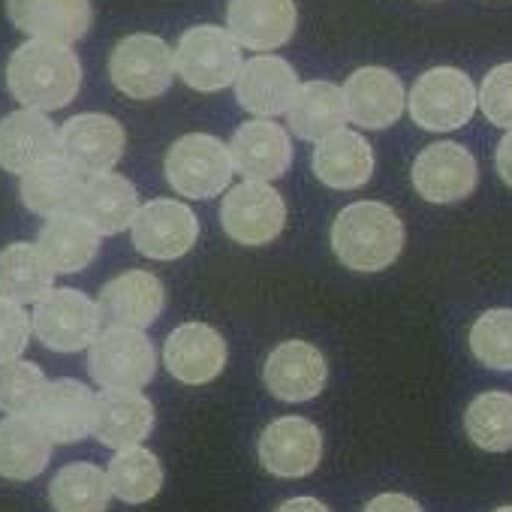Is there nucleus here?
I'll return each mask as SVG.
<instances>
[{
	"instance_id": "nucleus-17",
	"label": "nucleus",
	"mask_w": 512,
	"mask_h": 512,
	"mask_svg": "<svg viewBox=\"0 0 512 512\" xmlns=\"http://www.w3.org/2000/svg\"><path fill=\"white\" fill-rule=\"evenodd\" d=\"M299 10L293 0H229L226 28L247 52H275L296 34Z\"/></svg>"
},
{
	"instance_id": "nucleus-23",
	"label": "nucleus",
	"mask_w": 512,
	"mask_h": 512,
	"mask_svg": "<svg viewBox=\"0 0 512 512\" xmlns=\"http://www.w3.org/2000/svg\"><path fill=\"white\" fill-rule=\"evenodd\" d=\"M97 305L109 326L148 329L166 308V290L157 275L133 269L103 284Z\"/></svg>"
},
{
	"instance_id": "nucleus-16",
	"label": "nucleus",
	"mask_w": 512,
	"mask_h": 512,
	"mask_svg": "<svg viewBox=\"0 0 512 512\" xmlns=\"http://www.w3.org/2000/svg\"><path fill=\"white\" fill-rule=\"evenodd\" d=\"M329 365L326 356L308 341H284L278 344L263 368L266 389L287 404L314 401L326 389Z\"/></svg>"
},
{
	"instance_id": "nucleus-6",
	"label": "nucleus",
	"mask_w": 512,
	"mask_h": 512,
	"mask_svg": "<svg viewBox=\"0 0 512 512\" xmlns=\"http://www.w3.org/2000/svg\"><path fill=\"white\" fill-rule=\"evenodd\" d=\"M31 320H34V335L46 350L79 353L97 341L103 311L85 293L73 287H55L46 299L37 302Z\"/></svg>"
},
{
	"instance_id": "nucleus-7",
	"label": "nucleus",
	"mask_w": 512,
	"mask_h": 512,
	"mask_svg": "<svg viewBox=\"0 0 512 512\" xmlns=\"http://www.w3.org/2000/svg\"><path fill=\"white\" fill-rule=\"evenodd\" d=\"M88 368L103 389H145L157 374V350L142 329L109 326L91 344Z\"/></svg>"
},
{
	"instance_id": "nucleus-35",
	"label": "nucleus",
	"mask_w": 512,
	"mask_h": 512,
	"mask_svg": "<svg viewBox=\"0 0 512 512\" xmlns=\"http://www.w3.org/2000/svg\"><path fill=\"white\" fill-rule=\"evenodd\" d=\"M470 353L491 371H512V308H491L470 329Z\"/></svg>"
},
{
	"instance_id": "nucleus-12",
	"label": "nucleus",
	"mask_w": 512,
	"mask_h": 512,
	"mask_svg": "<svg viewBox=\"0 0 512 512\" xmlns=\"http://www.w3.org/2000/svg\"><path fill=\"white\" fill-rule=\"evenodd\" d=\"M413 190L434 205L461 202L476 190V157L458 142H434L413 160Z\"/></svg>"
},
{
	"instance_id": "nucleus-19",
	"label": "nucleus",
	"mask_w": 512,
	"mask_h": 512,
	"mask_svg": "<svg viewBox=\"0 0 512 512\" xmlns=\"http://www.w3.org/2000/svg\"><path fill=\"white\" fill-rule=\"evenodd\" d=\"M166 371L184 386H205L226 365V341L208 323H184L163 344Z\"/></svg>"
},
{
	"instance_id": "nucleus-34",
	"label": "nucleus",
	"mask_w": 512,
	"mask_h": 512,
	"mask_svg": "<svg viewBox=\"0 0 512 512\" xmlns=\"http://www.w3.org/2000/svg\"><path fill=\"white\" fill-rule=\"evenodd\" d=\"M464 431L485 452H509L512 449V395L509 392L476 395L464 413Z\"/></svg>"
},
{
	"instance_id": "nucleus-41",
	"label": "nucleus",
	"mask_w": 512,
	"mask_h": 512,
	"mask_svg": "<svg viewBox=\"0 0 512 512\" xmlns=\"http://www.w3.org/2000/svg\"><path fill=\"white\" fill-rule=\"evenodd\" d=\"M278 512H329V506L317 497H293L278 506Z\"/></svg>"
},
{
	"instance_id": "nucleus-2",
	"label": "nucleus",
	"mask_w": 512,
	"mask_h": 512,
	"mask_svg": "<svg viewBox=\"0 0 512 512\" xmlns=\"http://www.w3.org/2000/svg\"><path fill=\"white\" fill-rule=\"evenodd\" d=\"M404 247V220L386 202H353L332 223V253L353 272H383Z\"/></svg>"
},
{
	"instance_id": "nucleus-20",
	"label": "nucleus",
	"mask_w": 512,
	"mask_h": 512,
	"mask_svg": "<svg viewBox=\"0 0 512 512\" xmlns=\"http://www.w3.org/2000/svg\"><path fill=\"white\" fill-rule=\"evenodd\" d=\"M94 401L97 395L85 383L52 380L28 416L52 437V443H79L94 431Z\"/></svg>"
},
{
	"instance_id": "nucleus-39",
	"label": "nucleus",
	"mask_w": 512,
	"mask_h": 512,
	"mask_svg": "<svg viewBox=\"0 0 512 512\" xmlns=\"http://www.w3.org/2000/svg\"><path fill=\"white\" fill-rule=\"evenodd\" d=\"M362 512H422V506L407 494H377Z\"/></svg>"
},
{
	"instance_id": "nucleus-29",
	"label": "nucleus",
	"mask_w": 512,
	"mask_h": 512,
	"mask_svg": "<svg viewBox=\"0 0 512 512\" xmlns=\"http://www.w3.org/2000/svg\"><path fill=\"white\" fill-rule=\"evenodd\" d=\"M52 437L31 416L0 419V476L13 482L37 479L52 458Z\"/></svg>"
},
{
	"instance_id": "nucleus-13",
	"label": "nucleus",
	"mask_w": 512,
	"mask_h": 512,
	"mask_svg": "<svg viewBox=\"0 0 512 512\" xmlns=\"http://www.w3.org/2000/svg\"><path fill=\"white\" fill-rule=\"evenodd\" d=\"M229 154L241 181H278L293 166V139L272 118H256L232 133Z\"/></svg>"
},
{
	"instance_id": "nucleus-10",
	"label": "nucleus",
	"mask_w": 512,
	"mask_h": 512,
	"mask_svg": "<svg viewBox=\"0 0 512 512\" xmlns=\"http://www.w3.org/2000/svg\"><path fill=\"white\" fill-rule=\"evenodd\" d=\"M61 148L58 154L76 166L85 178L112 172L127 148V133L118 118L103 112H82L64 121L58 130Z\"/></svg>"
},
{
	"instance_id": "nucleus-22",
	"label": "nucleus",
	"mask_w": 512,
	"mask_h": 512,
	"mask_svg": "<svg viewBox=\"0 0 512 512\" xmlns=\"http://www.w3.org/2000/svg\"><path fill=\"white\" fill-rule=\"evenodd\" d=\"M55 121H49L46 112L40 109H19L0 118V169L10 175H25L31 166L49 160L58 154L61 139H58Z\"/></svg>"
},
{
	"instance_id": "nucleus-11",
	"label": "nucleus",
	"mask_w": 512,
	"mask_h": 512,
	"mask_svg": "<svg viewBox=\"0 0 512 512\" xmlns=\"http://www.w3.org/2000/svg\"><path fill=\"white\" fill-rule=\"evenodd\" d=\"M130 232L142 256L157 263H172L193 250L199 238V220L190 205L178 199H151L139 208Z\"/></svg>"
},
{
	"instance_id": "nucleus-15",
	"label": "nucleus",
	"mask_w": 512,
	"mask_h": 512,
	"mask_svg": "<svg viewBox=\"0 0 512 512\" xmlns=\"http://www.w3.org/2000/svg\"><path fill=\"white\" fill-rule=\"evenodd\" d=\"M299 94V73L281 55H256L244 61L235 79V100L256 118L287 115Z\"/></svg>"
},
{
	"instance_id": "nucleus-21",
	"label": "nucleus",
	"mask_w": 512,
	"mask_h": 512,
	"mask_svg": "<svg viewBox=\"0 0 512 512\" xmlns=\"http://www.w3.org/2000/svg\"><path fill=\"white\" fill-rule=\"evenodd\" d=\"M344 100L350 121L365 130H386L398 124L407 109V91L401 79L386 67H362L344 82Z\"/></svg>"
},
{
	"instance_id": "nucleus-30",
	"label": "nucleus",
	"mask_w": 512,
	"mask_h": 512,
	"mask_svg": "<svg viewBox=\"0 0 512 512\" xmlns=\"http://www.w3.org/2000/svg\"><path fill=\"white\" fill-rule=\"evenodd\" d=\"M287 121H290V130L305 142H320V139L332 136L335 130H341L350 121L344 88H338L335 82H326V79L299 85V94L287 112Z\"/></svg>"
},
{
	"instance_id": "nucleus-38",
	"label": "nucleus",
	"mask_w": 512,
	"mask_h": 512,
	"mask_svg": "<svg viewBox=\"0 0 512 512\" xmlns=\"http://www.w3.org/2000/svg\"><path fill=\"white\" fill-rule=\"evenodd\" d=\"M34 335V320L16 299L0 296V365L22 359Z\"/></svg>"
},
{
	"instance_id": "nucleus-36",
	"label": "nucleus",
	"mask_w": 512,
	"mask_h": 512,
	"mask_svg": "<svg viewBox=\"0 0 512 512\" xmlns=\"http://www.w3.org/2000/svg\"><path fill=\"white\" fill-rule=\"evenodd\" d=\"M46 374L40 365L13 359L7 365H0V410L7 416H28L46 389Z\"/></svg>"
},
{
	"instance_id": "nucleus-37",
	"label": "nucleus",
	"mask_w": 512,
	"mask_h": 512,
	"mask_svg": "<svg viewBox=\"0 0 512 512\" xmlns=\"http://www.w3.org/2000/svg\"><path fill=\"white\" fill-rule=\"evenodd\" d=\"M479 109L488 124L512 130V61L497 64L485 73L479 85Z\"/></svg>"
},
{
	"instance_id": "nucleus-25",
	"label": "nucleus",
	"mask_w": 512,
	"mask_h": 512,
	"mask_svg": "<svg viewBox=\"0 0 512 512\" xmlns=\"http://www.w3.org/2000/svg\"><path fill=\"white\" fill-rule=\"evenodd\" d=\"M311 169L332 190H359L374 175V148L362 133L341 127L317 142Z\"/></svg>"
},
{
	"instance_id": "nucleus-31",
	"label": "nucleus",
	"mask_w": 512,
	"mask_h": 512,
	"mask_svg": "<svg viewBox=\"0 0 512 512\" xmlns=\"http://www.w3.org/2000/svg\"><path fill=\"white\" fill-rule=\"evenodd\" d=\"M55 269L37 244L16 241L0 250V296L37 305L55 290Z\"/></svg>"
},
{
	"instance_id": "nucleus-27",
	"label": "nucleus",
	"mask_w": 512,
	"mask_h": 512,
	"mask_svg": "<svg viewBox=\"0 0 512 512\" xmlns=\"http://www.w3.org/2000/svg\"><path fill=\"white\" fill-rule=\"evenodd\" d=\"M100 238L103 235L79 211H67L46 217V226L37 235V247L58 275H76L94 263V256L100 253Z\"/></svg>"
},
{
	"instance_id": "nucleus-9",
	"label": "nucleus",
	"mask_w": 512,
	"mask_h": 512,
	"mask_svg": "<svg viewBox=\"0 0 512 512\" xmlns=\"http://www.w3.org/2000/svg\"><path fill=\"white\" fill-rule=\"evenodd\" d=\"M175 76V52L154 34H130L109 55V79L130 100L163 97Z\"/></svg>"
},
{
	"instance_id": "nucleus-33",
	"label": "nucleus",
	"mask_w": 512,
	"mask_h": 512,
	"mask_svg": "<svg viewBox=\"0 0 512 512\" xmlns=\"http://www.w3.org/2000/svg\"><path fill=\"white\" fill-rule=\"evenodd\" d=\"M109 485L112 494L124 503H148L163 488V464L151 449L127 446L109 461Z\"/></svg>"
},
{
	"instance_id": "nucleus-1",
	"label": "nucleus",
	"mask_w": 512,
	"mask_h": 512,
	"mask_svg": "<svg viewBox=\"0 0 512 512\" xmlns=\"http://www.w3.org/2000/svg\"><path fill=\"white\" fill-rule=\"evenodd\" d=\"M7 88L28 109H64L82 88V61L64 43L28 40L7 61Z\"/></svg>"
},
{
	"instance_id": "nucleus-8",
	"label": "nucleus",
	"mask_w": 512,
	"mask_h": 512,
	"mask_svg": "<svg viewBox=\"0 0 512 512\" xmlns=\"http://www.w3.org/2000/svg\"><path fill=\"white\" fill-rule=\"evenodd\" d=\"M220 226L244 247H263L284 232L287 202L272 181H241L220 202Z\"/></svg>"
},
{
	"instance_id": "nucleus-40",
	"label": "nucleus",
	"mask_w": 512,
	"mask_h": 512,
	"mask_svg": "<svg viewBox=\"0 0 512 512\" xmlns=\"http://www.w3.org/2000/svg\"><path fill=\"white\" fill-rule=\"evenodd\" d=\"M494 163H497V175L506 187H512V130H506V136L497 142V154H494Z\"/></svg>"
},
{
	"instance_id": "nucleus-18",
	"label": "nucleus",
	"mask_w": 512,
	"mask_h": 512,
	"mask_svg": "<svg viewBox=\"0 0 512 512\" xmlns=\"http://www.w3.org/2000/svg\"><path fill=\"white\" fill-rule=\"evenodd\" d=\"M7 16L13 28L31 40L64 46L85 40L94 25L91 0H7Z\"/></svg>"
},
{
	"instance_id": "nucleus-14",
	"label": "nucleus",
	"mask_w": 512,
	"mask_h": 512,
	"mask_svg": "<svg viewBox=\"0 0 512 512\" xmlns=\"http://www.w3.org/2000/svg\"><path fill=\"white\" fill-rule=\"evenodd\" d=\"M323 458V434L311 419L281 416L260 434V464L278 479H305Z\"/></svg>"
},
{
	"instance_id": "nucleus-4",
	"label": "nucleus",
	"mask_w": 512,
	"mask_h": 512,
	"mask_svg": "<svg viewBox=\"0 0 512 512\" xmlns=\"http://www.w3.org/2000/svg\"><path fill=\"white\" fill-rule=\"evenodd\" d=\"M479 109V91L464 70L434 67L413 82L407 94V112L416 127L428 133H452L470 124Z\"/></svg>"
},
{
	"instance_id": "nucleus-3",
	"label": "nucleus",
	"mask_w": 512,
	"mask_h": 512,
	"mask_svg": "<svg viewBox=\"0 0 512 512\" xmlns=\"http://www.w3.org/2000/svg\"><path fill=\"white\" fill-rule=\"evenodd\" d=\"M163 172L178 196L199 202L229 190V181L235 175L229 145H223L211 133H187L175 139L166 151Z\"/></svg>"
},
{
	"instance_id": "nucleus-28",
	"label": "nucleus",
	"mask_w": 512,
	"mask_h": 512,
	"mask_svg": "<svg viewBox=\"0 0 512 512\" xmlns=\"http://www.w3.org/2000/svg\"><path fill=\"white\" fill-rule=\"evenodd\" d=\"M85 187V175L70 166L61 154L31 166L22 175V202L37 217H55L76 211Z\"/></svg>"
},
{
	"instance_id": "nucleus-24",
	"label": "nucleus",
	"mask_w": 512,
	"mask_h": 512,
	"mask_svg": "<svg viewBox=\"0 0 512 512\" xmlns=\"http://www.w3.org/2000/svg\"><path fill=\"white\" fill-rule=\"evenodd\" d=\"M154 428V404L139 389H103L94 401V437L103 446H139Z\"/></svg>"
},
{
	"instance_id": "nucleus-42",
	"label": "nucleus",
	"mask_w": 512,
	"mask_h": 512,
	"mask_svg": "<svg viewBox=\"0 0 512 512\" xmlns=\"http://www.w3.org/2000/svg\"><path fill=\"white\" fill-rule=\"evenodd\" d=\"M494 512H512V506H500V509H494Z\"/></svg>"
},
{
	"instance_id": "nucleus-5",
	"label": "nucleus",
	"mask_w": 512,
	"mask_h": 512,
	"mask_svg": "<svg viewBox=\"0 0 512 512\" xmlns=\"http://www.w3.org/2000/svg\"><path fill=\"white\" fill-rule=\"evenodd\" d=\"M241 67V46L229 28L196 25L184 31L175 46V73L187 88L199 94H214L235 85Z\"/></svg>"
},
{
	"instance_id": "nucleus-32",
	"label": "nucleus",
	"mask_w": 512,
	"mask_h": 512,
	"mask_svg": "<svg viewBox=\"0 0 512 512\" xmlns=\"http://www.w3.org/2000/svg\"><path fill=\"white\" fill-rule=\"evenodd\" d=\"M109 473L97 464L76 461L61 467V473L49 485V500L55 512H106L112 500Z\"/></svg>"
},
{
	"instance_id": "nucleus-26",
	"label": "nucleus",
	"mask_w": 512,
	"mask_h": 512,
	"mask_svg": "<svg viewBox=\"0 0 512 512\" xmlns=\"http://www.w3.org/2000/svg\"><path fill=\"white\" fill-rule=\"evenodd\" d=\"M139 190L130 178L118 172H103L85 178L82 196L76 211L100 232V235H118L133 226L139 214Z\"/></svg>"
}]
</instances>
